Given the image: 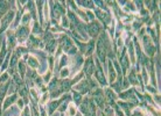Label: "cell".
Returning <instances> with one entry per match:
<instances>
[{
    "instance_id": "6da1fadb",
    "label": "cell",
    "mask_w": 161,
    "mask_h": 116,
    "mask_svg": "<svg viewBox=\"0 0 161 116\" xmlns=\"http://www.w3.org/2000/svg\"><path fill=\"white\" fill-rule=\"evenodd\" d=\"M79 106H81L79 107L81 111L85 116H96V106H95V102L91 99L85 97L83 100V102H81Z\"/></svg>"
},
{
    "instance_id": "7a4b0ae2",
    "label": "cell",
    "mask_w": 161,
    "mask_h": 116,
    "mask_svg": "<svg viewBox=\"0 0 161 116\" xmlns=\"http://www.w3.org/2000/svg\"><path fill=\"white\" fill-rule=\"evenodd\" d=\"M60 44H61V48L67 53H69V55H75L76 53V51H77L76 46L72 44L71 39L67 35H62V37L60 38Z\"/></svg>"
},
{
    "instance_id": "3957f363",
    "label": "cell",
    "mask_w": 161,
    "mask_h": 116,
    "mask_svg": "<svg viewBox=\"0 0 161 116\" xmlns=\"http://www.w3.org/2000/svg\"><path fill=\"white\" fill-rule=\"evenodd\" d=\"M102 27L103 26L100 24V22H98L97 20L91 21L89 24H86V34H89L92 37V39H95L96 37L99 35L100 30H102Z\"/></svg>"
},
{
    "instance_id": "277c9868",
    "label": "cell",
    "mask_w": 161,
    "mask_h": 116,
    "mask_svg": "<svg viewBox=\"0 0 161 116\" xmlns=\"http://www.w3.org/2000/svg\"><path fill=\"white\" fill-rule=\"evenodd\" d=\"M95 70H96V65L93 63V57L92 56H89L86 58V60L84 62V69H83V73L86 76L88 80L91 79L92 74L95 73Z\"/></svg>"
},
{
    "instance_id": "5b68a950",
    "label": "cell",
    "mask_w": 161,
    "mask_h": 116,
    "mask_svg": "<svg viewBox=\"0 0 161 116\" xmlns=\"http://www.w3.org/2000/svg\"><path fill=\"white\" fill-rule=\"evenodd\" d=\"M29 37V28L27 26H19V28L16 29L15 32V38L16 41H19L20 43H23L26 39Z\"/></svg>"
},
{
    "instance_id": "8992f818",
    "label": "cell",
    "mask_w": 161,
    "mask_h": 116,
    "mask_svg": "<svg viewBox=\"0 0 161 116\" xmlns=\"http://www.w3.org/2000/svg\"><path fill=\"white\" fill-rule=\"evenodd\" d=\"M14 19V12L13 11H9L7 14H5L4 16L1 18L0 20V32H4L7 28L9 27V23L13 21Z\"/></svg>"
},
{
    "instance_id": "52a82bcc",
    "label": "cell",
    "mask_w": 161,
    "mask_h": 116,
    "mask_svg": "<svg viewBox=\"0 0 161 116\" xmlns=\"http://www.w3.org/2000/svg\"><path fill=\"white\" fill-rule=\"evenodd\" d=\"M95 65H96V70H95L96 79H97V81H98V82H99L102 86H106V85H107L106 79H105L104 73H103V69H102V66H100V63H99V60H98L97 58H96Z\"/></svg>"
},
{
    "instance_id": "ba28073f",
    "label": "cell",
    "mask_w": 161,
    "mask_h": 116,
    "mask_svg": "<svg viewBox=\"0 0 161 116\" xmlns=\"http://www.w3.org/2000/svg\"><path fill=\"white\" fill-rule=\"evenodd\" d=\"M142 43H144L145 49H146V53L149 57H153L154 53H155V46L152 44V39L148 35H145V36L142 37Z\"/></svg>"
},
{
    "instance_id": "9c48e42d",
    "label": "cell",
    "mask_w": 161,
    "mask_h": 116,
    "mask_svg": "<svg viewBox=\"0 0 161 116\" xmlns=\"http://www.w3.org/2000/svg\"><path fill=\"white\" fill-rule=\"evenodd\" d=\"M95 14H96V16L99 19V21H102L103 24H104L105 27H106V26L109 24V22L111 21V16H110V14L105 13V12H102L100 9H96Z\"/></svg>"
},
{
    "instance_id": "30bf717a",
    "label": "cell",
    "mask_w": 161,
    "mask_h": 116,
    "mask_svg": "<svg viewBox=\"0 0 161 116\" xmlns=\"http://www.w3.org/2000/svg\"><path fill=\"white\" fill-rule=\"evenodd\" d=\"M68 99H70V95H64L62 99L57 100V101H51V102H49V103H48V113L51 115V114L55 111V109L58 107V104L62 103L64 100H68Z\"/></svg>"
},
{
    "instance_id": "8fae6325",
    "label": "cell",
    "mask_w": 161,
    "mask_h": 116,
    "mask_svg": "<svg viewBox=\"0 0 161 116\" xmlns=\"http://www.w3.org/2000/svg\"><path fill=\"white\" fill-rule=\"evenodd\" d=\"M75 88H76L77 90H79L78 93H81V94H84V93H88L89 90H91L90 84H89L88 80H82Z\"/></svg>"
},
{
    "instance_id": "7c38bea8",
    "label": "cell",
    "mask_w": 161,
    "mask_h": 116,
    "mask_svg": "<svg viewBox=\"0 0 161 116\" xmlns=\"http://www.w3.org/2000/svg\"><path fill=\"white\" fill-rule=\"evenodd\" d=\"M120 64H121V70H123V74H125L126 70L130 67V63H128V58L126 56V49L123 50V53L120 56Z\"/></svg>"
},
{
    "instance_id": "4fadbf2b",
    "label": "cell",
    "mask_w": 161,
    "mask_h": 116,
    "mask_svg": "<svg viewBox=\"0 0 161 116\" xmlns=\"http://www.w3.org/2000/svg\"><path fill=\"white\" fill-rule=\"evenodd\" d=\"M9 6H11L9 1H0V18H2L5 14L8 13Z\"/></svg>"
},
{
    "instance_id": "5bb4252c",
    "label": "cell",
    "mask_w": 161,
    "mask_h": 116,
    "mask_svg": "<svg viewBox=\"0 0 161 116\" xmlns=\"http://www.w3.org/2000/svg\"><path fill=\"white\" fill-rule=\"evenodd\" d=\"M40 45V41L34 36V35H29L27 39V46L28 48H37Z\"/></svg>"
},
{
    "instance_id": "9a60e30c",
    "label": "cell",
    "mask_w": 161,
    "mask_h": 116,
    "mask_svg": "<svg viewBox=\"0 0 161 116\" xmlns=\"http://www.w3.org/2000/svg\"><path fill=\"white\" fill-rule=\"evenodd\" d=\"M27 8L29 11V15L34 19V22H37V16L35 13V2L34 1H28L27 2Z\"/></svg>"
},
{
    "instance_id": "2e32d148",
    "label": "cell",
    "mask_w": 161,
    "mask_h": 116,
    "mask_svg": "<svg viewBox=\"0 0 161 116\" xmlns=\"http://www.w3.org/2000/svg\"><path fill=\"white\" fill-rule=\"evenodd\" d=\"M56 45H57V42H56V39L54 38V39H51V41L47 42L44 46H46V50L48 51V52L53 53L54 51H55V49H56Z\"/></svg>"
},
{
    "instance_id": "e0dca14e",
    "label": "cell",
    "mask_w": 161,
    "mask_h": 116,
    "mask_svg": "<svg viewBox=\"0 0 161 116\" xmlns=\"http://www.w3.org/2000/svg\"><path fill=\"white\" fill-rule=\"evenodd\" d=\"M95 44H96V41L95 39H92L91 38L90 41H89V43L86 44V52H85V55L88 56H91V53H92V51H93V48H95Z\"/></svg>"
},
{
    "instance_id": "ac0fdd59",
    "label": "cell",
    "mask_w": 161,
    "mask_h": 116,
    "mask_svg": "<svg viewBox=\"0 0 161 116\" xmlns=\"http://www.w3.org/2000/svg\"><path fill=\"white\" fill-rule=\"evenodd\" d=\"M7 37H8V42H9V50L13 49L16 44V38H15V35H13L12 32H7Z\"/></svg>"
},
{
    "instance_id": "d6986e66",
    "label": "cell",
    "mask_w": 161,
    "mask_h": 116,
    "mask_svg": "<svg viewBox=\"0 0 161 116\" xmlns=\"http://www.w3.org/2000/svg\"><path fill=\"white\" fill-rule=\"evenodd\" d=\"M18 69H19V72H20V77H21V78H23V76H25V72H26L25 60H21V62L18 63Z\"/></svg>"
},
{
    "instance_id": "ffe728a7",
    "label": "cell",
    "mask_w": 161,
    "mask_h": 116,
    "mask_svg": "<svg viewBox=\"0 0 161 116\" xmlns=\"http://www.w3.org/2000/svg\"><path fill=\"white\" fill-rule=\"evenodd\" d=\"M109 71H110V81H111V84H112L114 81V79H116V73H114V67H113V65H112L111 60L109 62Z\"/></svg>"
},
{
    "instance_id": "44dd1931",
    "label": "cell",
    "mask_w": 161,
    "mask_h": 116,
    "mask_svg": "<svg viewBox=\"0 0 161 116\" xmlns=\"http://www.w3.org/2000/svg\"><path fill=\"white\" fill-rule=\"evenodd\" d=\"M16 94H13V95H11V96H8L7 97V100L5 101V104H4V109H6V108H8L9 106H11L12 103H13L14 101H15V99H16Z\"/></svg>"
},
{
    "instance_id": "7402d4cb",
    "label": "cell",
    "mask_w": 161,
    "mask_h": 116,
    "mask_svg": "<svg viewBox=\"0 0 161 116\" xmlns=\"http://www.w3.org/2000/svg\"><path fill=\"white\" fill-rule=\"evenodd\" d=\"M75 4L79 5V6L86 7V8H95V4H93V1H76Z\"/></svg>"
},
{
    "instance_id": "603a6c76",
    "label": "cell",
    "mask_w": 161,
    "mask_h": 116,
    "mask_svg": "<svg viewBox=\"0 0 161 116\" xmlns=\"http://www.w3.org/2000/svg\"><path fill=\"white\" fill-rule=\"evenodd\" d=\"M72 96H74V101L77 106L81 104V102H82V94L81 93L76 92V90H72Z\"/></svg>"
},
{
    "instance_id": "cb8c5ba5",
    "label": "cell",
    "mask_w": 161,
    "mask_h": 116,
    "mask_svg": "<svg viewBox=\"0 0 161 116\" xmlns=\"http://www.w3.org/2000/svg\"><path fill=\"white\" fill-rule=\"evenodd\" d=\"M42 32H43V30H42L41 28V24L37 22H34V28H33V34L34 35H41Z\"/></svg>"
},
{
    "instance_id": "d4e9b609",
    "label": "cell",
    "mask_w": 161,
    "mask_h": 116,
    "mask_svg": "<svg viewBox=\"0 0 161 116\" xmlns=\"http://www.w3.org/2000/svg\"><path fill=\"white\" fill-rule=\"evenodd\" d=\"M131 73L128 74V82L130 84H133V85H137V77H135V73H134V70H131Z\"/></svg>"
},
{
    "instance_id": "484cf974",
    "label": "cell",
    "mask_w": 161,
    "mask_h": 116,
    "mask_svg": "<svg viewBox=\"0 0 161 116\" xmlns=\"http://www.w3.org/2000/svg\"><path fill=\"white\" fill-rule=\"evenodd\" d=\"M28 65L35 69V67L39 66V62H37V59H35L33 57H28Z\"/></svg>"
},
{
    "instance_id": "4316f807",
    "label": "cell",
    "mask_w": 161,
    "mask_h": 116,
    "mask_svg": "<svg viewBox=\"0 0 161 116\" xmlns=\"http://www.w3.org/2000/svg\"><path fill=\"white\" fill-rule=\"evenodd\" d=\"M29 21H30V15L29 14H25L22 20H21V23H22V26H27V23H29Z\"/></svg>"
},
{
    "instance_id": "83f0119b",
    "label": "cell",
    "mask_w": 161,
    "mask_h": 116,
    "mask_svg": "<svg viewBox=\"0 0 161 116\" xmlns=\"http://www.w3.org/2000/svg\"><path fill=\"white\" fill-rule=\"evenodd\" d=\"M68 64V57L65 55L62 56V58H61V63H60V67H63L64 65Z\"/></svg>"
},
{
    "instance_id": "f1b7e54d",
    "label": "cell",
    "mask_w": 161,
    "mask_h": 116,
    "mask_svg": "<svg viewBox=\"0 0 161 116\" xmlns=\"http://www.w3.org/2000/svg\"><path fill=\"white\" fill-rule=\"evenodd\" d=\"M8 76H9V74L7 73V72H6V73H4L2 76H0V85H1V84H4L5 81H7V79H8Z\"/></svg>"
},
{
    "instance_id": "f546056e",
    "label": "cell",
    "mask_w": 161,
    "mask_h": 116,
    "mask_svg": "<svg viewBox=\"0 0 161 116\" xmlns=\"http://www.w3.org/2000/svg\"><path fill=\"white\" fill-rule=\"evenodd\" d=\"M62 26L63 27H69V19L67 18L65 15H63V19H62Z\"/></svg>"
},
{
    "instance_id": "4dcf8cb0",
    "label": "cell",
    "mask_w": 161,
    "mask_h": 116,
    "mask_svg": "<svg viewBox=\"0 0 161 116\" xmlns=\"http://www.w3.org/2000/svg\"><path fill=\"white\" fill-rule=\"evenodd\" d=\"M34 81H35V85H37V86H39V87H41V86H42V79L41 78H40V77L39 76H37L36 77V78H35L34 79Z\"/></svg>"
},
{
    "instance_id": "1f68e13d",
    "label": "cell",
    "mask_w": 161,
    "mask_h": 116,
    "mask_svg": "<svg viewBox=\"0 0 161 116\" xmlns=\"http://www.w3.org/2000/svg\"><path fill=\"white\" fill-rule=\"evenodd\" d=\"M68 76H69V70H68V69H63L62 71H61V77L64 78V77H68Z\"/></svg>"
},
{
    "instance_id": "d6a6232c",
    "label": "cell",
    "mask_w": 161,
    "mask_h": 116,
    "mask_svg": "<svg viewBox=\"0 0 161 116\" xmlns=\"http://www.w3.org/2000/svg\"><path fill=\"white\" fill-rule=\"evenodd\" d=\"M85 14H86V15H89V19H90L91 21H93V20H95V15H93V13H92V12L88 11Z\"/></svg>"
},
{
    "instance_id": "836d02e7",
    "label": "cell",
    "mask_w": 161,
    "mask_h": 116,
    "mask_svg": "<svg viewBox=\"0 0 161 116\" xmlns=\"http://www.w3.org/2000/svg\"><path fill=\"white\" fill-rule=\"evenodd\" d=\"M147 89H148L149 92H152V93H155V89H154L153 87H149V86H147Z\"/></svg>"
},
{
    "instance_id": "e575fe53",
    "label": "cell",
    "mask_w": 161,
    "mask_h": 116,
    "mask_svg": "<svg viewBox=\"0 0 161 116\" xmlns=\"http://www.w3.org/2000/svg\"><path fill=\"white\" fill-rule=\"evenodd\" d=\"M155 100L159 104H160V95H155Z\"/></svg>"
},
{
    "instance_id": "d590c367",
    "label": "cell",
    "mask_w": 161,
    "mask_h": 116,
    "mask_svg": "<svg viewBox=\"0 0 161 116\" xmlns=\"http://www.w3.org/2000/svg\"><path fill=\"white\" fill-rule=\"evenodd\" d=\"M74 113H75V107H71L70 108V115H74Z\"/></svg>"
},
{
    "instance_id": "8d00e7d4",
    "label": "cell",
    "mask_w": 161,
    "mask_h": 116,
    "mask_svg": "<svg viewBox=\"0 0 161 116\" xmlns=\"http://www.w3.org/2000/svg\"><path fill=\"white\" fill-rule=\"evenodd\" d=\"M19 106H20V107L23 106V103H22V101H21V100H19Z\"/></svg>"
},
{
    "instance_id": "74e56055",
    "label": "cell",
    "mask_w": 161,
    "mask_h": 116,
    "mask_svg": "<svg viewBox=\"0 0 161 116\" xmlns=\"http://www.w3.org/2000/svg\"><path fill=\"white\" fill-rule=\"evenodd\" d=\"M77 116H81V115H79V114H78V115H77Z\"/></svg>"
},
{
    "instance_id": "f35d334b",
    "label": "cell",
    "mask_w": 161,
    "mask_h": 116,
    "mask_svg": "<svg viewBox=\"0 0 161 116\" xmlns=\"http://www.w3.org/2000/svg\"><path fill=\"white\" fill-rule=\"evenodd\" d=\"M0 20H1V18H0Z\"/></svg>"
},
{
    "instance_id": "ab89813d",
    "label": "cell",
    "mask_w": 161,
    "mask_h": 116,
    "mask_svg": "<svg viewBox=\"0 0 161 116\" xmlns=\"http://www.w3.org/2000/svg\"><path fill=\"white\" fill-rule=\"evenodd\" d=\"M62 116H63V115H62Z\"/></svg>"
}]
</instances>
